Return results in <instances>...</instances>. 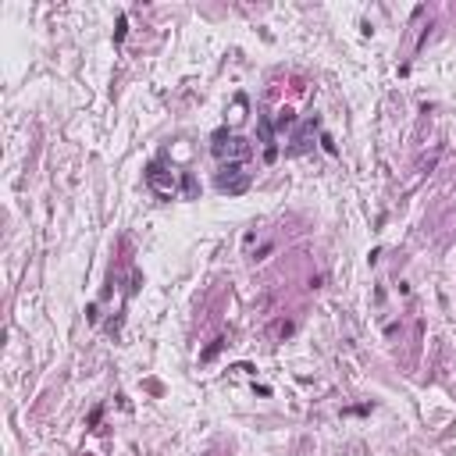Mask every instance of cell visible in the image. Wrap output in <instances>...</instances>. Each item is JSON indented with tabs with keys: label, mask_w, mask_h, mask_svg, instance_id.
Listing matches in <instances>:
<instances>
[{
	"label": "cell",
	"mask_w": 456,
	"mask_h": 456,
	"mask_svg": "<svg viewBox=\"0 0 456 456\" xmlns=\"http://www.w3.org/2000/svg\"><path fill=\"white\" fill-rule=\"evenodd\" d=\"M214 157L221 164H246L253 157V143L250 139H242V136H225L218 132L214 136Z\"/></svg>",
	"instance_id": "6da1fadb"
},
{
	"label": "cell",
	"mask_w": 456,
	"mask_h": 456,
	"mask_svg": "<svg viewBox=\"0 0 456 456\" xmlns=\"http://www.w3.org/2000/svg\"><path fill=\"white\" fill-rule=\"evenodd\" d=\"M250 186V171H242V164H221L218 171V189L228 193V196H239V193H246Z\"/></svg>",
	"instance_id": "7a4b0ae2"
},
{
	"label": "cell",
	"mask_w": 456,
	"mask_h": 456,
	"mask_svg": "<svg viewBox=\"0 0 456 456\" xmlns=\"http://www.w3.org/2000/svg\"><path fill=\"white\" fill-rule=\"evenodd\" d=\"M146 186L154 189V193H161V196H175V175L164 171V164H150V171H146Z\"/></svg>",
	"instance_id": "3957f363"
},
{
	"label": "cell",
	"mask_w": 456,
	"mask_h": 456,
	"mask_svg": "<svg viewBox=\"0 0 456 456\" xmlns=\"http://www.w3.org/2000/svg\"><path fill=\"white\" fill-rule=\"evenodd\" d=\"M257 129H260V143H264V161H275L278 157V146H275V129H271V118L267 114L257 118Z\"/></svg>",
	"instance_id": "277c9868"
},
{
	"label": "cell",
	"mask_w": 456,
	"mask_h": 456,
	"mask_svg": "<svg viewBox=\"0 0 456 456\" xmlns=\"http://www.w3.org/2000/svg\"><path fill=\"white\" fill-rule=\"evenodd\" d=\"M314 129H317V121L310 118L307 125L296 132V139H292V146H289V154H303V150H310V136H314Z\"/></svg>",
	"instance_id": "5b68a950"
},
{
	"label": "cell",
	"mask_w": 456,
	"mask_h": 456,
	"mask_svg": "<svg viewBox=\"0 0 456 456\" xmlns=\"http://www.w3.org/2000/svg\"><path fill=\"white\" fill-rule=\"evenodd\" d=\"M289 331H292V324H289V321H278L275 328H271V336H289Z\"/></svg>",
	"instance_id": "8992f818"
},
{
	"label": "cell",
	"mask_w": 456,
	"mask_h": 456,
	"mask_svg": "<svg viewBox=\"0 0 456 456\" xmlns=\"http://www.w3.org/2000/svg\"><path fill=\"white\" fill-rule=\"evenodd\" d=\"M289 125H292V111L285 107V111L278 114V129H289Z\"/></svg>",
	"instance_id": "52a82bcc"
},
{
	"label": "cell",
	"mask_w": 456,
	"mask_h": 456,
	"mask_svg": "<svg viewBox=\"0 0 456 456\" xmlns=\"http://www.w3.org/2000/svg\"><path fill=\"white\" fill-rule=\"evenodd\" d=\"M207 456H221V453H207Z\"/></svg>",
	"instance_id": "ba28073f"
}]
</instances>
